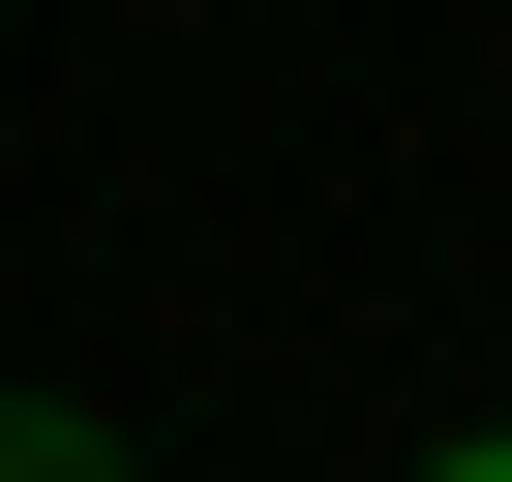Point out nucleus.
Returning <instances> with one entry per match:
<instances>
[{
  "label": "nucleus",
  "instance_id": "obj_1",
  "mask_svg": "<svg viewBox=\"0 0 512 482\" xmlns=\"http://www.w3.org/2000/svg\"><path fill=\"white\" fill-rule=\"evenodd\" d=\"M0 482H151V452H121L91 392H0Z\"/></svg>",
  "mask_w": 512,
  "mask_h": 482
},
{
  "label": "nucleus",
  "instance_id": "obj_2",
  "mask_svg": "<svg viewBox=\"0 0 512 482\" xmlns=\"http://www.w3.org/2000/svg\"><path fill=\"white\" fill-rule=\"evenodd\" d=\"M422 482H512V422H452V452H422Z\"/></svg>",
  "mask_w": 512,
  "mask_h": 482
}]
</instances>
